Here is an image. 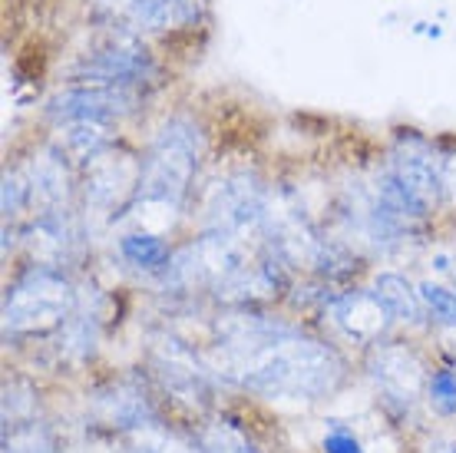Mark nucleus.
Returning a JSON list of instances; mask_svg holds the SVG:
<instances>
[{
    "instance_id": "f8f14e48",
    "label": "nucleus",
    "mask_w": 456,
    "mask_h": 453,
    "mask_svg": "<svg viewBox=\"0 0 456 453\" xmlns=\"http://www.w3.org/2000/svg\"><path fill=\"white\" fill-rule=\"evenodd\" d=\"M126 30H179L199 17V0H103Z\"/></svg>"
},
{
    "instance_id": "dca6fc26",
    "label": "nucleus",
    "mask_w": 456,
    "mask_h": 453,
    "mask_svg": "<svg viewBox=\"0 0 456 453\" xmlns=\"http://www.w3.org/2000/svg\"><path fill=\"white\" fill-rule=\"evenodd\" d=\"M374 292H377V298L384 301V308L390 311V317H394V321L423 325V317H427V308H423L420 288H413V284L407 282L403 275H394V272L377 275Z\"/></svg>"
},
{
    "instance_id": "f3484780",
    "label": "nucleus",
    "mask_w": 456,
    "mask_h": 453,
    "mask_svg": "<svg viewBox=\"0 0 456 453\" xmlns=\"http://www.w3.org/2000/svg\"><path fill=\"white\" fill-rule=\"evenodd\" d=\"M113 146V133L110 123H67L60 126V152L73 162H90L100 152Z\"/></svg>"
},
{
    "instance_id": "5701e85b",
    "label": "nucleus",
    "mask_w": 456,
    "mask_h": 453,
    "mask_svg": "<svg viewBox=\"0 0 456 453\" xmlns=\"http://www.w3.org/2000/svg\"><path fill=\"white\" fill-rule=\"evenodd\" d=\"M93 344H96V317L73 311L63 325V351L73 358H86L93 351Z\"/></svg>"
},
{
    "instance_id": "412c9836",
    "label": "nucleus",
    "mask_w": 456,
    "mask_h": 453,
    "mask_svg": "<svg viewBox=\"0 0 456 453\" xmlns=\"http://www.w3.org/2000/svg\"><path fill=\"white\" fill-rule=\"evenodd\" d=\"M195 443H199L202 453H258V447L248 441V433L235 427L232 420H212V424H206L199 431V437H195Z\"/></svg>"
},
{
    "instance_id": "a211bd4d",
    "label": "nucleus",
    "mask_w": 456,
    "mask_h": 453,
    "mask_svg": "<svg viewBox=\"0 0 456 453\" xmlns=\"http://www.w3.org/2000/svg\"><path fill=\"white\" fill-rule=\"evenodd\" d=\"M100 414L106 417V424H119L126 431H133L146 420H156L146 394L133 384H116L110 394L100 397Z\"/></svg>"
},
{
    "instance_id": "b1692460",
    "label": "nucleus",
    "mask_w": 456,
    "mask_h": 453,
    "mask_svg": "<svg viewBox=\"0 0 456 453\" xmlns=\"http://www.w3.org/2000/svg\"><path fill=\"white\" fill-rule=\"evenodd\" d=\"M4 453H57V447H53V437L44 427L27 424V427H17L4 441Z\"/></svg>"
},
{
    "instance_id": "a878e982",
    "label": "nucleus",
    "mask_w": 456,
    "mask_h": 453,
    "mask_svg": "<svg viewBox=\"0 0 456 453\" xmlns=\"http://www.w3.org/2000/svg\"><path fill=\"white\" fill-rule=\"evenodd\" d=\"M23 205H30V182L23 172H7L4 176V216H17Z\"/></svg>"
},
{
    "instance_id": "bb28decb",
    "label": "nucleus",
    "mask_w": 456,
    "mask_h": 453,
    "mask_svg": "<svg viewBox=\"0 0 456 453\" xmlns=\"http://www.w3.org/2000/svg\"><path fill=\"white\" fill-rule=\"evenodd\" d=\"M324 453H367L364 450V443L357 441L347 427H334L331 433H324Z\"/></svg>"
},
{
    "instance_id": "9b49d317",
    "label": "nucleus",
    "mask_w": 456,
    "mask_h": 453,
    "mask_svg": "<svg viewBox=\"0 0 456 453\" xmlns=\"http://www.w3.org/2000/svg\"><path fill=\"white\" fill-rule=\"evenodd\" d=\"M152 367L156 377L162 381V387L175 394L185 404H202L208 397L206 371L183 341L175 338H159L152 344Z\"/></svg>"
},
{
    "instance_id": "7ed1b4c3",
    "label": "nucleus",
    "mask_w": 456,
    "mask_h": 453,
    "mask_svg": "<svg viewBox=\"0 0 456 453\" xmlns=\"http://www.w3.org/2000/svg\"><path fill=\"white\" fill-rule=\"evenodd\" d=\"M73 311H77V292L67 275L37 265L7 288L4 328L7 334H44L63 328Z\"/></svg>"
},
{
    "instance_id": "c85d7f7f",
    "label": "nucleus",
    "mask_w": 456,
    "mask_h": 453,
    "mask_svg": "<svg viewBox=\"0 0 456 453\" xmlns=\"http://www.w3.org/2000/svg\"><path fill=\"white\" fill-rule=\"evenodd\" d=\"M430 453H456V443L453 441H436V443H430Z\"/></svg>"
},
{
    "instance_id": "f03ea898",
    "label": "nucleus",
    "mask_w": 456,
    "mask_h": 453,
    "mask_svg": "<svg viewBox=\"0 0 456 453\" xmlns=\"http://www.w3.org/2000/svg\"><path fill=\"white\" fill-rule=\"evenodd\" d=\"M202 156V133L199 126L189 119H169L159 129V136L152 149L142 159V172H139V209H156V212H169L175 216L183 209V199L189 193V182L195 176Z\"/></svg>"
},
{
    "instance_id": "4468645a",
    "label": "nucleus",
    "mask_w": 456,
    "mask_h": 453,
    "mask_svg": "<svg viewBox=\"0 0 456 453\" xmlns=\"http://www.w3.org/2000/svg\"><path fill=\"white\" fill-rule=\"evenodd\" d=\"M73 242H77V228H73V222H69L63 209L40 212V218L27 232V245L34 251V259L44 261L46 268L63 265L69 259V251H73Z\"/></svg>"
},
{
    "instance_id": "2eb2a0df",
    "label": "nucleus",
    "mask_w": 456,
    "mask_h": 453,
    "mask_svg": "<svg viewBox=\"0 0 456 453\" xmlns=\"http://www.w3.org/2000/svg\"><path fill=\"white\" fill-rule=\"evenodd\" d=\"M27 182H30V202L40 205L44 212L60 209L67 202V156L57 149L34 159L27 169Z\"/></svg>"
},
{
    "instance_id": "9d476101",
    "label": "nucleus",
    "mask_w": 456,
    "mask_h": 453,
    "mask_svg": "<svg viewBox=\"0 0 456 453\" xmlns=\"http://www.w3.org/2000/svg\"><path fill=\"white\" fill-rule=\"evenodd\" d=\"M367 371L374 377V384L387 394V400H397V404H413L427 384L420 358L403 344H377L367 358Z\"/></svg>"
},
{
    "instance_id": "6ab92c4d",
    "label": "nucleus",
    "mask_w": 456,
    "mask_h": 453,
    "mask_svg": "<svg viewBox=\"0 0 456 453\" xmlns=\"http://www.w3.org/2000/svg\"><path fill=\"white\" fill-rule=\"evenodd\" d=\"M119 255L126 265H133L139 272H166L172 261V249L159 232H129L119 238Z\"/></svg>"
},
{
    "instance_id": "393cba45",
    "label": "nucleus",
    "mask_w": 456,
    "mask_h": 453,
    "mask_svg": "<svg viewBox=\"0 0 456 453\" xmlns=\"http://www.w3.org/2000/svg\"><path fill=\"white\" fill-rule=\"evenodd\" d=\"M427 394H430V404L440 414H456V375L453 371H440L427 381Z\"/></svg>"
},
{
    "instance_id": "39448f33",
    "label": "nucleus",
    "mask_w": 456,
    "mask_h": 453,
    "mask_svg": "<svg viewBox=\"0 0 456 453\" xmlns=\"http://www.w3.org/2000/svg\"><path fill=\"white\" fill-rule=\"evenodd\" d=\"M265 205H268V193H265V185L251 172L225 176L208 193V226H212V232L245 238L248 232L262 228Z\"/></svg>"
},
{
    "instance_id": "ddd939ff",
    "label": "nucleus",
    "mask_w": 456,
    "mask_h": 453,
    "mask_svg": "<svg viewBox=\"0 0 456 453\" xmlns=\"http://www.w3.org/2000/svg\"><path fill=\"white\" fill-rule=\"evenodd\" d=\"M334 325L357 344H374L394 321L377 292H347L331 301Z\"/></svg>"
},
{
    "instance_id": "f257e3e1",
    "label": "nucleus",
    "mask_w": 456,
    "mask_h": 453,
    "mask_svg": "<svg viewBox=\"0 0 456 453\" xmlns=\"http://www.w3.org/2000/svg\"><path fill=\"white\" fill-rule=\"evenodd\" d=\"M212 364L222 377L274 400H318L344 381L334 348L251 311L218 321Z\"/></svg>"
},
{
    "instance_id": "0eeeda50",
    "label": "nucleus",
    "mask_w": 456,
    "mask_h": 453,
    "mask_svg": "<svg viewBox=\"0 0 456 453\" xmlns=\"http://www.w3.org/2000/svg\"><path fill=\"white\" fill-rule=\"evenodd\" d=\"M139 172H142V162H136L133 156H123V152H113V149L100 152L96 159L86 162V176H83L86 205L96 209L100 216H110L116 209H123L129 199H136Z\"/></svg>"
},
{
    "instance_id": "6e6552de",
    "label": "nucleus",
    "mask_w": 456,
    "mask_h": 453,
    "mask_svg": "<svg viewBox=\"0 0 456 453\" xmlns=\"http://www.w3.org/2000/svg\"><path fill=\"white\" fill-rule=\"evenodd\" d=\"M390 172L407 185V193H411L427 212L446 199L444 162H440V156H436L423 139H417V136L400 139L397 146H394V166H390Z\"/></svg>"
},
{
    "instance_id": "20e7f679",
    "label": "nucleus",
    "mask_w": 456,
    "mask_h": 453,
    "mask_svg": "<svg viewBox=\"0 0 456 453\" xmlns=\"http://www.w3.org/2000/svg\"><path fill=\"white\" fill-rule=\"evenodd\" d=\"M248 261L241 238L225 235V232H208V235L195 238L192 245H185L179 255H172L169 268H166V284L175 292H192V288H212L228 282Z\"/></svg>"
},
{
    "instance_id": "1a4fd4ad",
    "label": "nucleus",
    "mask_w": 456,
    "mask_h": 453,
    "mask_svg": "<svg viewBox=\"0 0 456 453\" xmlns=\"http://www.w3.org/2000/svg\"><path fill=\"white\" fill-rule=\"evenodd\" d=\"M149 73H152V60L136 44L133 30H126L119 40L103 44L77 70V77L86 79V83H113V86H136Z\"/></svg>"
},
{
    "instance_id": "423d86ee",
    "label": "nucleus",
    "mask_w": 456,
    "mask_h": 453,
    "mask_svg": "<svg viewBox=\"0 0 456 453\" xmlns=\"http://www.w3.org/2000/svg\"><path fill=\"white\" fill-rule=\"evenodd\" d=\"M139 93L133 86L113 83H77L50 100V116L60 126L67 123H113L136 110Z\"/></svg>"
},
{
    "instance_id": "cd10ccee",
    "label": "nucleus",
    "mask_w": 456,
    "mask_h": 453,
    "mask_svg": "<svg viewBox=\"0 0 456 453\" xmlns=\"http://www.w3.org/2000/svg\"><path fill=\"white\" fill-rule=\"evenodd\" d=\"M440 162H444V193L450 202H456V152L440 156Z\"/></svg>"
},
{
    "instance_id": "4be33fe9",
    "label": "nucleus",
    "mask_w": 456,
    "mask_h": 453,
    "mask_svg": "<svg viewBox=\"0 0 456 453\" xmlns=\"http://www.w3.org/2000/svg\"><path fill=\"white\" fill-rule=\"evenodd\" d=\"M420 298H423V308H427V317H434L440 328H456V292L453 288L423 282Z\"/></svg>"
},
{
    "instance_id": "c756f323",
    "label": "nucleus",
    "mask_w": 456,
    "mask_h": 453,
    "mask_svg": "<svg viewBox=\"0 0 456 453\" xmlns=\"http://www.w3.org/2000/svg\"><path fill=\"white\" fill-rule=\"evenodd\" d=\"M453 282H456V268H453Z\"/></svg>"
},
{
    "instance_id": "aec40b11",
    "label": "nucleus",
    "mask_w": 456,
    "mask_h": 453,
    "mask_svg": "<svg viewBox=\"0 0 456 453\" xmlns=\"http://www.w3.org/2000/svg\"><path fill=\"white\" fill-rule=\"evenodd\" d=\"M126 450L129 453H202L199 443L183 441L179 433L166 431L159 420H146L133 431H126Z\"/></svg>"
}]
</instances>
